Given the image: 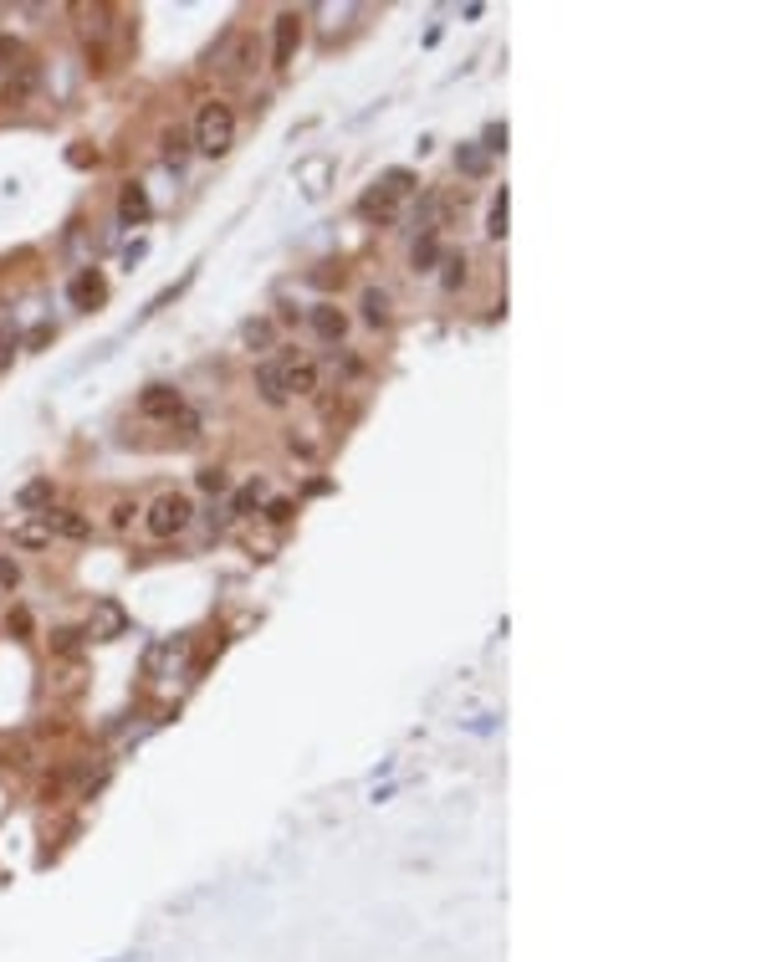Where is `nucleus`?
<instances>
[{"instance_id": "obj_3", "label": "nucleus", "mask_w": 767, "mask_h": 962, "mask_svg": "<svg viewBox=\"0 0 767 962\" xmlns=\"http://www.w3.org/2000/svg\"><path fill=\"white\" fill-rule=\"evenodd\" d=\"M139 415H149V420H174V415H185V395H179L174 384H149L144 395H139Z\"/></svg>"}, {"instance_id": "obj_2", "label": "nucleus", "mask_w": 767, "mask_h": 962, "mask_svg": "<svg viewBox=\"0 0 767 962\" xmlns=\"http://www.w3.org/2000/svg\"><path fill=\"white\" fill-rule=\"evenodd\" d=\"M190 517H195V502H190V497L164 492V497L144 512V528H149L154 538H174V533H185V528H190Z\"/></svg>"}, {"instance_id": "obj_8", "label": "nucleus", "mask_w": 767, "mask_h": 962, "mask_svg": "<svg viewBox=\"0 0 767 962\" xmlns=\"http://www.w3.org/2000/svg\"><path fill=\"white\" fill-rule=\"evenodd\" d=\"M282 384H287V395H312L318 389V369H312L307 359H282Z\"/></svg>"}, {"instance_id": "obj_12", "label": "nucleus", "mask_w": 767, "mask_h": 962, "mask_svg": "<svg viewBox=\"0 0 767 962\" xmlns=\"http://www.w3.org/2000/svg\"><path fill=\"white\" fill-rule=\"evenodd\" d=\"M67 297L77 302V308H87V302H98V297H103V277H98V272H77V277L67 282Z\"/></svg>"}, {"instance_id": "obj_28", "label": "nucleus", "mask_w": 767, "mask_h": 962, "mask_svg": "<svg viewBox=\"0 0 767 962\" xmlns=\"http://www.w3.org/2000/svg\"><path fill=\"white\" fill-rule=\"evenodd\" d=\"M133 512H139V507H133V502H113V528H128V522H133Z\"/></svg>"}, {"instance_id": "obj_17", "label": "nucleus", "mask_w": 767, "mask_h": 962, "mask_svg": "<svg viewBox=\"0 0 767 962\" xmlns=\"http://www.w3.org/2000/svg\"><path fill=\"white\" fill-rule=\"evenodd\" d=\"M364 318L369 323H389V292H379V287L364 292Z\"/></svg>"}, {"instance_id": "obj_23", "label": "nucleus", "mask_w": 767, "mask_h": 962, "mask_svg": "<svg viewBox=\"0 0 767 962\" xmlns=\"http://www.w3.org/2000/svg\"><path fill=\"white\" fill-rule=\"evenodd\" d=\"M456 164H461L466 174H486V154H481V149H471V144L456 154Z\"/></svg>"}, {"instance_id": "obj_13", "label": "nucleus", "mask_w": 767, "mask_h": 962, "mask_svg": "<svg viewBox=\"0 0 767 962\" xmlns=\"http://www.w3.org/2000/svg\"><path fill=\"white\" fill-rule=\"evenodd\" d=\"M52 538H87V517L82 512H47Z\"/></svg>"}, {"instance_id": "obj_16", "label": "nucleus", "mask_w": 767, "mask_h": 962, "mask_svg": "<svg viewBox=\"0 0 767 962\" xmlns=\"http://www.w3.org/2000/svg\"><path fill=\"white\" fill-rule=\"evenodd\" d=\"M379 190L399 200V195H410V190H415V174H410V169H389L384 180H379Z\"/></svg>"}, {"instance_id": "obj_18", "label": "nucleus", "mask_w": 767, "mask_h": 962, "mask_svg": "<svg viewBox=\"0 0 767 962\" xmlns=\"http://www.w3.org/2000/svg\"><path fill=\"white\" fill-rule=\"evenodd\" d=\"M272 338H277V328L272 323H246V348H251V354H256V348H272Z\"/></svg>"}, {"instance_id": "obj_6", "label": "nucleus", "mask_w": 767, "mask_h": 962, "mask_svg": "<svg viewBox=\"0 0 767 962\" xmlns=\"http://www.w3.org/2000/svg\"><path fill=\"white\" fill-rule=\"evenodd\" d=\"M307 323H312V333H318L323 343H338L348 333V318H343V308H333V302H318V308L307 313Z\"/></svg>"}, {"instance_id": "obj_15", "label": "nucleus", "mask_w": 767, "mask_h": 962, "mask_svg": "<svg viewBox=\"0 0 767 962\" xmlns=\"http://www.w3.org/2000/svg\"><path fill=\"white\" fill-rule=\"evenodd\" d=\"M11 543H16V548H47V543H52V528H47V522H31V528H16V533H11Z\"/></svg>"}, {"instance_id": "obj_9", "label": "nucleus", "mask_w": 767, "mask_h": 962, "mask_svg": "<svg viewBox=\"0 0 767 962\" xmlns=\"http://www.w3.org/2000/svg\"><path fill=\"white\" fill-rule=\"evenodd\" d=\"M256 389H261V400L272 405V410H282L292 395H287V384H282V364H261L256 369Z\"/></svg>"}, {"instance_id": "obj_19", "label": "nucleus", "mask_w": 767, "mask_h": 962, "mask_svg": "<svg viewBox=\"0 0 767 962\" xmlns=\"http://www.w3.org/2000/svg\"><path fill=\"white\" fill-rule=\"evenodd\" d=\"M435 256H440V241H435V236H420V241H415V272H430Z\"/></svg>"}, {"instance_id": "obj_24", "label": "nucleus", "mask_w": 767, "mask_h": 962, "mask_svg": "<svg viewBox=\"0 0 767 962\" xmlns=\"http://www.w3.org/2000/svg\"><path fill=\"white\" fill-rule=\"evenodd\" d=\"M77 645H82V630H57L52 635V650H62V655H72Z\"/></svg>"}, {"instance_id": "obj_25", "label": "nucleus", "mask_w": 767, "mask_h": 962, "mask_svg": "<svg viewBox=\"0 0 767 962\" xmlns=\"http://www.w3.org/2000/svg\"><path fill=\"white\" fill-rule=\"evenodd\" d=\"M200 487H205V492H225V471H220V466H205V471H200Z\"/></svg>"}, {"instance_id": "obj_4", "label": "nucleus", "mask_w": 767, "mask_h": 962, "mask_svg": "<svg viewBox=\"0 0 767 962\" xmlns=\"http://www.w3.org/2000/svg\"><path fill=\"white\" fill-rule=\"evenodd\" d=\"M297 41H302V16H297V11H282V16H277V31H272V67H292Z\"/></svg>"}, {"instance_id": "obj_7", "label": "nucleus", "mask_w": 767, "mask_h": 962, "mask_svg": "<svg viewBox=\"0 0 767 962\" xmlns=\"http://www.w3.org/2000/svg\"><path fill=\"white\" fill-rule=\"evenodd\" d=\"M118 221L123 226H144L149 221V195H144V185H123V195H118Z\"/></svg>"}, {"instance_id": "obj_20", "label": "nucleus", "mask_w": 767, "mask_h": 962, "mask_svg": "<svg viewBox=\"0 0 767 962\" xmlns=\"http://www.w3.org/2000/svg\"><path fill=\"white\" fill-rule=\"evenodd\" d=\"M461 282H466V256H445V277H440V287L456 292Z\"/></svg>"}, {"instance_id": "obj_10", "label": "nucleus", "mask_w": 767, "mask_h": 962, "mask_svg": "<svg viewBox=\"0 0 767 962\" xmlns=\"http://www.w3.org/2000/svg\"><path fill=\"white\" fill-rule=\"evenodd\" d=\"M16 507H21V512H41V507H52V481H47V476L26 481V487L16 492Z\"/></svg>"}, {"instance_id": "obj_27", "label": "nucleus", "mask_w": 767, "mask_h": 962, "mask_svg": "<svg viewBox=\"0 0 767 962\" xmlns=\"http://www.w3.org/2000/svg\"><path fill=\"white\" fill-rule=\"evenodd\" d=\"M486 149H491V154L507 149V123H491V128H486Z\"/></svg>"}, {"instance_id": "obj_14", "label": "nucleus", "mask_w": 767, "mask_h": 962, "mask_svg": "<svg viewBox=\"0 0 767 962\" xmlns=\"http://www.w3.org/2000/svg\"><path fill=\"white\" fill-rule=\"evenodd\" d=\"M190 159V134H185V128H169V134H164V164H185Z\"/></svg>"}, {"instance_id": "obj_30", "label": "nucleus", "mask_w": 767, "mask_h": 962, "mask_svg": "<svg viewBox=\"0 0 767 962\" xmlns=\"http://www.w3.org/2000/svg\"><path fill=\"white\" fill-rule=\"evenodd\" d=\"M11 354H16V338H0V369L11 364Z\"/></svg>"}, {"instance_id": "obj_22", "label": "nucleus", "mask_w": 767, "mask_h": 962, "mask_svg": "<svg viewBox=\"0 0 767 962\" xmlns=\"http://www.w3.org/2000/svg\"><path fill=\"white\" fill-rule=\"evenodd\" d=\"M261 492H266V487H261V481H246V487L236 492V502H231V512H251V507L261 502Z\"/></svg>"}, {"instance_id": "obj_26", "label": "nucleus", "mask_w": 767, "mask_h": 962, "mask_svg": "<svg viewBox=\"0 0 767 962\" xmlns=\"http://www.w3.org/2000/svg\"><path fill=\"white\" fill-rule=\"evenodd\" d=\"M16 584H21V568L11 558H0V589H16Z\"/></svg>"}, {"instance_id": "obj_5", "label": "nucleus", "mask_w": 767, "mask_h": 962, "mask_svg": "<svg viewBox=\"0 0 767 962\" xmlns=\"http://www.w3.org/2000/svg\"><path fill=\"white\" fill-rule=\"evenodd\" d=\"M36 87H41V67L26 57V62H16V67H11V77H6V82H0V103H11V108H16V103H26V98L36 93Z\"/></svg>"}, {"instance_id": "obj_29", "label": "nucleus", "mask_w": 767, "mask_h": 962, "mask_svg": "<svg viewBox=\"0 0 767 962\" xmlns=\"http://www.w3.org/2000/svg\"><path fill=\"white\" fill-rule=\"evenodd\" d=\"M47 338H52V323H36V328H31V338H26V348H41Z\"/></svg>"}, {"instance_id": "obj_11", "label": "nucleus", "mask_w": 767, "mask_h": 962, "mask_svg": "<svg viewBox=\"0 0 767 962\" xmlns=\"http://www.w3.org/2000/svg\"><path fill=\"white\" fill-rule=\"evenodd\" d=\"M507 215H512V190L502 185V190H496V195H491V215H486V236H496V241H502V236H507Z\"/></svg>"}, {"instance_id": "obj_31", "label": "nucleus", "mask_w": 767, "mask_h": 962, "mask_svg": "<svg viewBox=\"0 0 767 962\" xmlns=\"http://www.w3.org/2000/svg\"><path fill=\"white\" fill-rule=\"evenodd\" d=\"M11 630H21V635L31 630V615H26V609H16V615H11Z\"/></svg>"}, {"instance_id": "obj_21", "label": "nucleus", "mask_w": 767, "mask_h": 962, "mask_svg": "<svg viewBox=\"0 0 767 962\" xmlns=\"http://www.w3.org/2000/svg\"><path fill=\"white\" fill-rule=\"evenodd\" d=\"M292 517H297L292 497H272V502H266V522H277V528H282V522H292Z\"/></svg>"}, {"instance_id": "obj_1", "label": "nucleus", "mask_w": 767, "mask_h": 962, "mask_svg": "<svg viewBox=\"0 0 767 962\" xmlns=\"http://www.w3.org/2000/svg\"><path fill=\"white\" fill-rule=\"evenodd\" d=\"M190 144L200 149V154H225L236 144V113H231V103H200V113H195V128H190Z\"/></svg>"}]
</instances>
